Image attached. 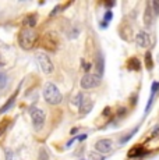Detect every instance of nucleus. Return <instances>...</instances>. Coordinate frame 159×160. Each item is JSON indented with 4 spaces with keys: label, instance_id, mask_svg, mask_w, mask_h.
<instances>
[{
    "label": "nucleus",
    "instance_id": "nucleus-28",
    "mask_svg": "<svg viewBox=\"0 0 159 160\" xmlns=\"http://www.w3.org/2000/svg\"><path fill=\"white\" fill-rule=\"evenodd\" d=\"M100 160H103V159H100Z\"/></svg>",
    "mask_w": 159,
    "mask_h": 160
},
{
    "label": "nucleus",
    "instance_id": "nucleus-19",
    "mask_svg": "<svg viewBox=\"0 0 159 160\" xmlns=\"http://www.w3.org/2000/svg\"><path fill=\"white\" fill-rule=\"evenodd\" d=\"M80 32H81V29H80L78 27H73V28L67 32V36H69L70 39H75L80 35Z\"/></svg>",
    "mask_w": 159,
    "mask_h": 160
},
{
    "label": "nucleus",
    "instance_id": "nucleus-23",
    "mask_svg": "<svg viewBox=\"0 0 159 160\" xmlns=\"http://www.w3.org/2000/svg\"><path fill=\"white\" fill-rule=\"evenodd\" d=\"M82 100H84V95H82V93H77V95H75V98L73 99V104L80 106V104L82 103Z\"/></svg>",
    "mask_w": 159,
    "mask_h": 160
},
{
    "label": "nucleus",
    "instance_id": "nucleus-11",
    "mask_svg": "<svg viewBox=\"0 0 159 160\" xmlns=\"http://www.w3.org/2000/svg\"><path fill=\"white\" fill-rule=\"evenodd\" d=\"M145 155V150H144V148L142 146H136V148H133V149L128 152V158L130 159H138V158H141V156Z\"/></svg>",
    "mask_w": 159,
    "mask_h": 160
},
{
    "label": "nucleus",
    "instance_id": "nucleus-15",
    "mask_svg": "<svg viewBox=\"0 0 159 160\" xmlns=\"http://www.w3.org/2000/svg\"><path fill=\"white\" fill-rule=\"evenodd\" d=\"M127 66H128V68H130V70H137V71H138L140 67H141V64H140L138 58L133 57V58H130V60H128Z\"/></svg>",
    "mask_w": 159,
    "mask_h": 160
},
{
    "label": "nucleus",
    "instance_id": "nucleus-1",
    "mask_svg": "<svg viewBox=\"0 0 159 160\" xmlns=\"http://www.w3.org/2000/svg\"><path fill=\"white\" fill-rule=\"evenodd\" d=\"M44 99L46 103L56 106L63 102V95L57 88V85H54L53 82H46L44 87Z\"/></svg>",
    "mask_w": 159,
    "mask_h": 160
},
{
    "label": "nucleus",
    "instance_id": "nucleus-6",
    "mask_svg": "<svg viewBox=\"0 0 159 160\" xmlns=\"http://www.w3.org/2000/svg\"><path fill=\"white\" fill-rule=\"evenodd\" d=\"M95 150L99 153H102V155H105V153H109L112 152L113 149V141L109 139V138H102V139L96 141L95 142Z\"/></svg>",
    "mask_w": 159,
    "mask_h": 160
},
{
    "label": "nucleus",
    "instance_id": "nucleus-25",
    "mask_svg": "<svg viewBox=\"0 0 159 160\" xmlns=\"http://www.w3.org/2000/svg\"><path fill=\"white\" fill-rule=\"evenodd\" d=\"M158 132H159V125H156V127L154 128V131H152V137H156Z\"/></svg>",
    "mask_w": 159,
    "mask_h": 160
},
{
    "label": "nucleus",
    "instance_id": "nucleus-20",
    "mask_svg": "<svg viewBox=\"0 0 159 160\" xmlns=\"http://www.w3.org/2000/svg\"><path fill=\"white\" fill-rule=\"evenodd\" d=\"M36 160H50V158H49L48 150L45 149V148H41V149H39L38 159H36Z\"/></svg>",
    "mask_w": 159,
    "mask_h": 160
},
{
    "label": "nucleus",
    "instance_id": "nucleus-7",
    "mask_svg": "<svg viewBox=\"0 0 159 160\" xmlns=\"http://www.w3.org/2000/svg\"><path fill=\"white\" fill-rule=\"evenodd\" d=\"M136 42L140 48H149L152 45V41L149 38V33L146 31H140L136 36Z\"/></svg>",
    "mask_w": 159,
    "mask_h": 160
},
{
    "label": "nucleus",
    "instance_id": "nucleus-24",
    "mask_svg": "<svg viewBox=\"0 0 159 160\" xmlns=\"http://www.w3.org/2000/svg\"><path fill=\"white\" fill-rule=\"evenodd\" d=\"M151 7H152V11H154L155 17H156V15H159V0L151 2Z\"/></svg>",
    "mask_w": 159,
    "mask_h": 160
},
{
    "label": "nucleus",
    "instance_id": "nucleus-17",
    "mask_svg": "<svg viewBox=\"0 0 159 160\" xmlns=\"http://www.w3.org/2000/svg\"><path fill=\"white\" fill-rule=\"evenodd\" d=\"M8 84V77L4 71H0V91H3Z\"/></svg>",
    "mask_w": 159,
    "mask_h": 160
},
{
    "label": "nucleus",
    "instance_id": "nucleus-3",
    "mask_svg": "<svg viewBox=\"0 0 159 160\" xmlns=\"http://www.w3.org/2000/svg\"><path fill=\"white\" fill-rule=\"evenodd\" d=\"M35 60L36 63H38L39 68L42 70V72L45 74H52L54 71V64L53 61H52V58L48 56L46 53H42V52H39V53L35 54Z\"/></svg>",
    "mask_w": 159,
    "mask_h": 160
},
{
    "label": "nucleus",
    "instance_id": "nucleus-26",
    "mask_svg": "<svg viewBox=\"0 0 159 160\" xmlns=\"http://www.w3.org/2000/svg\"><path fill=\"white\" fill-rule=\"evenodd\" d=\"M115 4H116L115 2H109V3H105V6H106V7H113V6H115Z\"/></svg>",
    "mask_w": 159,
    "mask_h": 160
},
{
    "label": "nucleus",
    "instance_id": "nucleus-9",
    "mask_svg": "<svg viewBox=\"0 0 159 160\" xmlns=\"http://www.w3.org/2000/svg\"><path fill=\"white\" fill-rule=\"evenodd\" d=\"M154 20H155V14H154V11H152L151 2H149V3H146L145 13H144V24H145L146 28H152V25H154Z\"/></svg>",
    "mask_w": 159,
    "mask_h": 160
},
{
    "label": "nucleus",
    "instance_id": "nucleus-10",
    "mask_svg": "<svg viewBox=\"0 0 159 160\" xmlns=\"http://www.w3.org/2000/svg\"><path fill=\"white\" fill-rule=\"evenodd\" d=\"M94 107V102L90 99V98H84V100H82V103L78 106V113L80 116H87L88 113L92 110Z\"/></svg>",
    "mask_w": 159,
    "mask_h": 160
},
{
    "label": "nucleus",
    "instance_id": "nucleus-21",
    "mask_svg": "<svg viewBox=\"0 0 159 160\" xmlns=\"http://www.w3.org/2000/svg\"><path fill=\"white\" fill-rule=\"evenodd\" d=\"M145 64H146V68L148 70H152V67H154V61H152V56L149 52L145 54Z\"/></svg>",
    "mask_w": 159,
    "mask_h": 160
},
{
    "label": "nucleus",
    "instance_id": "nucleus-14",
    "mask_svg": "<svg viewBox=\"0 0 159 160\" xmlns=\"http://www.w3.org/2000/svg\"><path fill=\"white\" fill-rule=\"evenodd\" d=\"M103 70H105V67H103V57L99 54V56L96 57V74L102 77L103 75Z\"/></svg>",
    "mask_w": 159,
    "mask_h": 160
},
{
    "label": "nucleus",
    "instance_id": "nucleus-12",
    "mask_svg": "<svg viewBox=\"0 0 159 160\" xmlns=\"http://www.w3.org/2000/svg\"><path fill=\"white\" fill-rule=\"evenodd\" d=\"M113 18V11L112 10H106L105 15H103V20H102V24H100V28H106L109 25V21Z\"/></svg>",
    "mask_w": 159,
    "mask_h": 160
},
{
    "label": "nucleus",
    "instance_id": "nucleus-22",
    "mask_svg": "<svg viewBox=\"0 0 159 160\" xmlns=\"http://www.w3.org/2000/svg\"><path fill=\"white\" fill-rule=\"evenodd\" d=\"M137 131H138V127H136V128H134V130L131 131L130 134L127 135V137H123V138H121V139H120V143H126L127 141H130L131 138H133V135H134V134H137Z\"/></svg>",
    "mask_w": 159,
    "mask_h": 160
},
{
    "label": "nucleus",
    "instance_id": "nucleus-13",
    "mask_svg": "<svg viewBox=\"0 0 159 160\" xmlns=\"http://www.w3.org/2000/svg\"><path fill=\"white\" fill-rule=\"evenodd\" d=\"M16 98H17V92H16V93L13 95V96L10 98V99L7 100V103H6L4 106H3L2 109H0V114H3V113H6V112H7L8 109H10L11 106H13V104H14V102H16Z\"/></svg>",
    "mask_w": 159,
    "mask_h": 160
},
{
    "label": "nucleus",
    "instance_id": "nucleus-8",
    "mask_svg": "<svg viewBox=\"0 0 159 160\" xmlns=\"http://www.w3.org/2000/svg\"><path fill=\"white\" fill-rule=\"evenodd\" d=\"M156 92H159V82H158V81H155L154 84H152V87H151V95H149L148 103H146V106H145V112H144V117L148 116L149 110L152 109V104H154V102H155V96H156Z\"/></svg>",
    "mask_w": 159,
    "mask_h": 160
},
{
    "label": "nucleus",
    "instance_id": "nucleus-2",
    "mask_svg": "<svg viewBox=\"0 0 159 160\" xmlns=\"http://www.w3.org/2000/svg\"><path fill=\"white\" fill-rule=\"evenodd\" d=\"M35 42H36V32L32 28L27 27V28H24L20 32V35H18V43H20V46L23 49H25V50L32 49Z\"/></svg>",
    "mask_w": 159,
    "mask_h": 160
},
{
    "label": "nucleus",
    "instance_id": "nucleus-16",
    "mask_svg": "<svg viewBox=\"0 0 159 160\" xmlns=\"http://www.w3.org/2000/svg\"><path fill=\"white\" fill-rule=\"evenodd\" d=\"M4 158L6 160H17V153L14 152L13 149H10V148H6L4 149Z\"/></svg>",
    "mask_w": 159,
    "mask_h": 160
},
{
    "label": "nucleus",
    "instance_id": "nucleus-18",
    "mask_svg": "<svg viewBox=\"0 0 159 160\" xmlns=\"http://www.w3.org/2000/svg\"><path fill=\"white\" fill-rule=\"evenodd\" d=\"M24 25H28V28H32V27L36 25V17L35 15H28L24 20Z\"/></svg>",
    "mask_w": 159,
    "mask_h": 160
},
{
    "label": "nucleus",
    "instance_id": "nucleus-27",
    "mask_svg": "<svg viewBox=\"0 0 159 160\" xmlns=\"http://www.w3.org/2000/svg\"><path fill=\"white\" fill-rule=\"evenodd\" d=\"M3 66V61H2V58H0V67H2Z\"/></svg>",
    "mask_w": 159,
    "mask_h": 160
},
{
    "label": "nucleus",
    "instance_id": "nucleus-5",
    "mask_svg": "<svg viewBox=\"0 0 159 160\" xmlns=\"http://www.w3.org/2000/svg\"><path fill=\"white\" fill-rule=\"evenodd\" d=\"M29 114H31L33 128H35L36 131L42 130V127H44V124H45V112L44 110L38 109V107H32Z\"/></svg>",
    "mask_w": 159,
    "mask_h": 160
},
{
    "label": "nucleus",
    "instance_id": "nucleus-4",
    "mask_svg": "<svg viewBox=\"0 0 159 160\" xmlns=\"http://www.w3.org/2000/svg\"><path fill=\"white\" fill-rule=\"evenodd\" d=\"M100 82H102V77L100 75H98L96 72H88L81 78L80 85H81L82 89H94L99 87Z\"/></svg>",
    "mask_w": 159,
    "mask_h": 160
}]
</instances>
